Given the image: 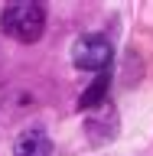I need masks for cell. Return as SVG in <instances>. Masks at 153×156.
Wrapping results in <instances>:
<instances>
[{
	"mask_svg": "<svg viewBox=\"0 0 153 156\" xmlns=\"http://www.w3.org/2000/svg\"><path fill=\"white\" fill-rule=\"evenodd\" d=\"M0 26L10 39L16 42H36L46 29V10L33 3V0H16V3H7L3 13H0Z\"/></svg>",
	"mask_w": 153,
	"mask_h": 156,
	"instance_id": "1",
	"label": "cell"
},
{
	"mask_svg": "<svg viewBox=\"0 0 153 156\" xmlns=\"http://www.w3.org/2000/svg\"><path fill=\"white\" fill-rule=\"evenodd\" d=\"M111 58H114V49H111L107 36H101V33H85L72 46V62L82 72H104L111 65Z\"/></svg>",
	"mask_w": 153,
	"mask_h": 156,
	"instance_id": "2",
	"label": "cell"
},
{
	"mask_svg": "<svg viewBox=\"0 0 153 156\" xmlns=\"http://www.w3.org/2000/svg\"><path fill=\"white\" fill-rule=\"evenodd\" d=\"M13 156H56V143H52V136L46 130H23L16 136V143H13Z\"/></svg>",
	"mask_w": 153,
	"mask_h": 156,
	"instance_id": "3",
	"label": "cell"
},
{
	"mask_svg": "<svg viewBox=\"0 0 153 156\" xmlns=\"http://www.w3.org/2000/svg\"><path fill=\"white\" fill-rule=\"evenodd\" d=\"M107 88H111V78H107V75H98V78H95V85H91L85 94L78 98V107H85V111H88V107L107 104Z\"/></svg>",
	"mask_w": 153,
	"mask_h": 156,
	"instance_id": "4",
	"label": "cell"
}]
</instances>
